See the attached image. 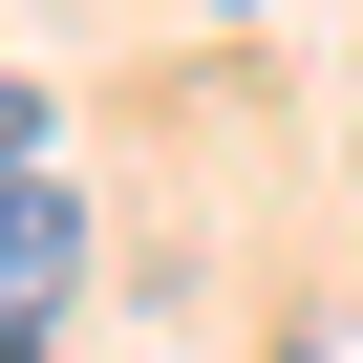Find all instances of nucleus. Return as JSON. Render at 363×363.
<instances>
[{
  "label": "nucleus",
  "instance_id": "obj_3",
  "mask_svg": "<svg viewBox=\"0 0 363 363\" xmlns=\"http://www.w3.org/2000/svg\"><path fill=\"white\" fill-rule=\"evenodd\" d=\"M0 363H65V342H43V320H0Z\"/></svg>",
  "mask_w": 363,
  "mask_h": 363
},
{
  "label": "nucleus",
  "instance_id": "obj_2",
  "mask_svg": "<svg viewBox=\"0 0 363 363\" xmlns=\"http://www.w3.org/2000/svg\"><path fill=\"white\" fill-rule=\"evenodd\" d=\"M278 363H363V320H299V342H278Z\"/></svg>",
  "mask_w": 363,
  "mask_h": 363
},
{
  "label": "nucleus",
  "instance_id": "obj_1",
  "mask_svg": "<svg viewBox=\"0 0 363 363\" xmlns=\"http://www.w3.org/2000/svg\"><path fill=\"white\" fill-rule=\"evenodd\" d=\"M65 278H86V193H65V150H22L0 171V320H65Z\"/></svg>",
  "mask_w": 363,
  "mask_h": 363
}]
</instances>
